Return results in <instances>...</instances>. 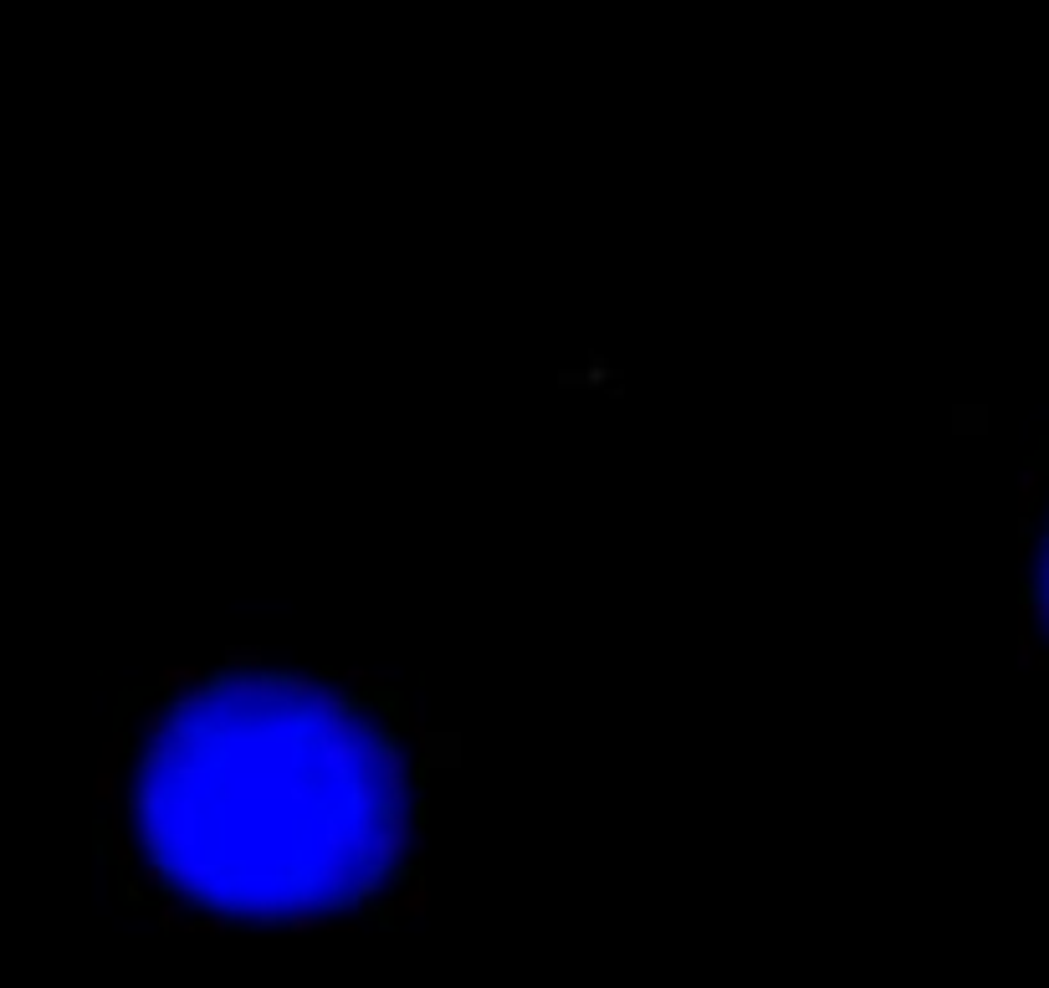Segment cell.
<instances>
[{"instance_id":"6da1fadb","label":"cell","mask_w":1049,"mask_h":988,"mask_svg":"<svg viewBox=\"0 0 1049 988\" xmlns=\"http://www.w3.org/2000/svg\"><path fill=\"white\" fill-rule=\"evenodd\" d=\"M430 748L410 697L348 671L215 661L123 702L103 768L113 861L210 927H318L420 881Z\"/></svg>"}]
</instances>
